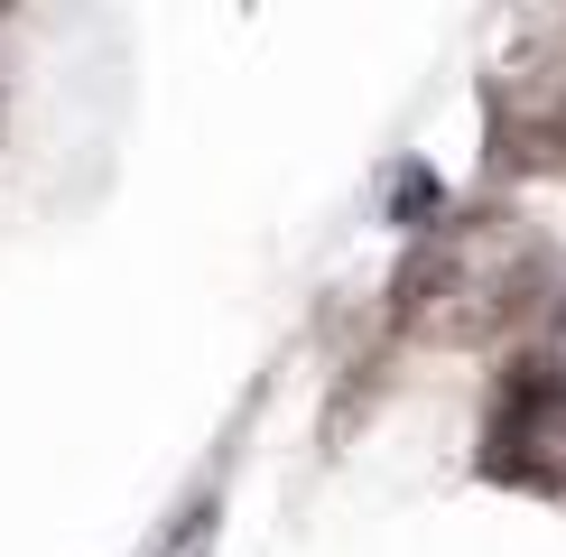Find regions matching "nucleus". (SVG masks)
<instances>
[{"label": "nucleus", "instance_id": "nucleus-1", "mask_svg": "<svg viewBox=\"0 0 566 557\" xmlns=\"http://www.w3.org/2000/svg\"><path fill=\"white\" fill-rule=\"evenodd\" d=\"M530 278H538V242H530L521 223L483 214V223H455V232H437L428 270L409 278V316H418V335L483 344L492 325H511V316H521Z\"/></svg>", "mask_w": 566, "mask_h": 557}, {"label": "nucleus", "instance_id": "nucleus-2", "mask_svg": "<svg viewBox=\"0 0 566 557\" xmlns=\"http://www.w3.org/2000/svg\"><path fill=\"white\" fill-rule=\"evenodd\" d=\"M492 474L511 483H566V381L530 371L492 418Z\"/></svg>", "mask_w": 566, "mask_h": 557}, {"label": "nucleus", "instance_id": "nucleus-3", "mask_svg": "<svg viewBox=\"0 0 566 557\" xmlns=\"http://www.w3.org/2000/svg\"><path fill=\"white\" fill-rule=\"evenodd\" d=\"M214 529H223V493L205 483V493L177 502V521H168V539H158V557H214Z\"/></svg>", "mask_w": 566, "mask_h": 557}, {"label": "nucleus", "instance_id": "nucleus-4", "mask_svg": "<svg viewBox=\"0 0 566 557\" xmlns=\"http://www.w3.org/2000/svg\"><path fill=\"white\" fill-rule=\"evenodd\" d=\"M390 214H399V223H428V214H446V186H437L428 168H399V186H390Z\"/></svg>", "mask_w": 566, "mask_h": 557}, {"label": "nucleus", "instance_id": "nucleus-5", "mask_svg": "<svg viewBox=\"0 0 566 557\" xmlns=\"http://www.w3.org/2000/svg\"><path fill=\"white\" fill-rule=\"evenodd\" d=\"M548 371H557V381H566V316H557V362H548Z\"/></svg>", "mask_w": 566, "mask_h": 557}]
</instances>
